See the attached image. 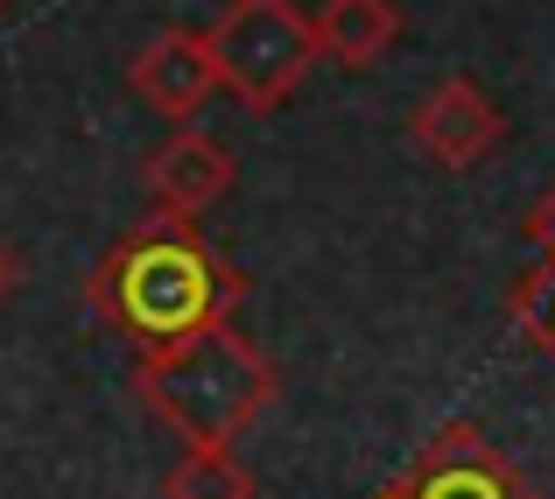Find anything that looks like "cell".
Listing matches in <instances>:
<instances>
[{"mask_svg": "<svg viewBox=\"0 0 555 499\" xmlns=\"http://www.w3.org/2000/svg\"><path fill=\"white\" fill-rule=\"evenodd\" d=\"M0 14H8V0H0Z\"/></svg>", "mask_w": 555, "mask_h": 499, "instance_id": "cell-13", "label": "cell"}, {"mask_svg": "<svg viewBox=\"0 0 555 499\" xmlns=\"http://www.w3.org/2000/svg\"><path fill=\"white\" fill-rule=\"evenodd\" d=\"M310 28H317V56H331L338 71H373L401 42V8L393 0H324V14H310Z\"/></svg>", "mask_w": 555, "mask_h": 499, "instance_id": "cell-8", "label": "cell"}, {"mask_svg": "<svg viewBox=\"0 0 555 499\" xmlns=\"http://www.w3.org/2000/svg\"><path fill=\"white\" fill-rule=\"evenodd\" d=\"M520 232H528V246H534L542 260H555V183H548L542 197L528 204V218H520Z\"/></svg>", "mask_w": 555, "mask_h": 499, "instance_id": "cell-11", "label": "cell"}, {"mask_svg": "<svg viewBox=\"0 0 555 499\" xmlns=\"http://www.w3.org/2000/svg\"><path fill=\"white\" fill-rule=\"evenodd\" d=\"M506 317H514V331L555 366V260H542V268L520 274L514 296H506Z\"/></svg>", "mask_w": 555, "mask_h": 499, "instance_id": "cell-10", "label": "cell"}, {"mask_svg": "<svg viewBox=\"0 0 555 499\" xmlns=\"http://www.w3.org/2000/svg\"><path fill=\"white\" fill-rule=\"evenodd\" d=\"M408 141H415L422 163L464 176V169H478L506 141V120H500V106H492L472 78H443V85L422 92L415 113H408Z\"/></svg>", "mask_w": 555, "mask_h": 499, "instance_id": "cell-5", "label": "cell"}, {"mask_svg": "<svg viewBox=\"0 0 555 499\" xmlns=\"http://www.w3.org/2000/svg\"><path fill=\"white\" fill-rule=\"evenodd\" d=\"M134 394L155 422L183 436V444H240L282 394V366L240 337L232 324H204L190 337L141 351L134 359Z\"/></svg>", "mask_w": 555, "mask_h": 499, "instance_id": "cell-2", "label": "cell"}, {"mask_svg": "<svg viewBox=\"0 0 555 499\" xmlns=\"http://www.w3.org/2000/svg\"><path fill=\"white\" fill-rule=\"evenodd\" d=\"M373 499H542V492L520 478V464L478 422H443L415 450V464L393 486H379Z\"/></svg>", "mask_w": 555, "mask_h": 499, "instance_id": "cell-4", "label": "cell"}, {"mask_svg": "<svg viewBox=\"0 0 555 499\" xmlns=\"http://www.w3.org/2000/svg\"><path fill=\"white\" fill-rule=\"evenodd\" d=\"M246 268H232L190 218L149 212L141 226H127L106 246V260L85 282L99 324H113L127 345L155 351L169 337H190L204 324H232V310L246 303Z\"/></svg>", "mask_w": 555, "mask_h": 499, "instance_id": "cell-1", "label": "cell"}, {"mask_svg": "<svg viewBox=\"0 0 555 499\" xmlns=\"http://www.w3.org/2000/svg\"><path fill=\"white\" fill-rule=\"evenodd\" d=\"M211 64L218 85L240 99L246 113H274L296 99V85L317 64V28L296 0H225L211 22Z\"/></svg>", "mask_w": 555, "mask_h": 499, "instance_id": "cell-3", "label": "cell"}, {"mask_svg": "<svg viewBox=\"0 0 555 499\" xmlns=\"http://www.w3.org/2000/svg\"><path fill=\"white\" fill-rule=\"evenodd\" d=\"M127 85H134L141 106H155L163 120L190 127L197 106L218 92V64H211V42L197 28H163V36L141 42V56L127 64Z\"/></svg>", "mask_w": 555, "mask_h": 499, "instance_id": "cell-7", "label": "cell"}, {"mask_svg": "<svg viewBox=\"0 0 555 499\" xmlns=\"http://www.w3.org/2000/svg\"><path fill=\"white\" fill-rule=\"evenodd\" d=\"M169 499H254V472L232 458V444H190L163 478Z\"/></svg>", "mask_w": 555, "mask_h": 499, "instance_id": "cell-9", "label": "cell"}, {"mask_svg": "<svg viewBox=\"0 0 555 499\" xmlns=\"http://www.w3.org/2000/svg\"><path fill=\"white\" fill-rule=\"evenodd\" d=\"M232 183H240V163H232V149L218 135H204V127H177V135L149 155V169H141V190H149L155 212L190 218V226H197L211 204H225Z\"/></svg>", "mask_w": 555, "mask_h": 499, "instance_id": "cell-6", "label": "cell"}, {"mask_svg": "<svg viewBox=\"0 0 555 499\" xmlns=\"http://www.w3.org/2000/svg\"><path fill=\"white\" fill-rule=\"evenodd\" d=\"M14 282H22V260H14V254H8V246H0V303H8V296H14Z\"/></svg>", "mask_w": 555, "mask_h": 499, "instance_id": "cell-12", "label": "cell"}]
</instances>
